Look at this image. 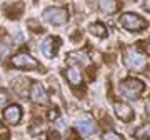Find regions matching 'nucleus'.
Segmentation results:
<instances>
[{
  "instance_id": "nucleus-1",
  "label": "nucleus",
  "mask_w": 150,
  "mask_h": 140,
  "mask_svg": "<svg viewBox=\"0 0 150 140\" xmlns=\"http://www.w3.org/2000/svg\"><path fill=\"white\" fill-rule=\"evenodd\" d=\"M123 64L130 70H142L147 65V55L142 50H139L137 47H130L123 54Z\"/></svg>"
},
{
  "instance_id": "nucleus-2",
  "label": "nucleus",
  "mask_w": 150,
  "mask_h": 140,
  "mask_svg": "<svg viewBox=\"0 0 150 140\" xmlns=\"http://www.w3.org/2000/svg\"><path fill=\"white\" fill-rule=\"evenodd\" d=\"M145 85L144 82L139 80V78H125V80L120 82L118 85V90L123 97H127L129 100H135V98L140 97V93L144 92Z\"/></svg>"
},
{
  "instance_id": "nucleus-3",
  "label": "nucleus",
  "mask_w": 150,
  "mask_h": 140,
  "mask_svg": "<svg viewBox=\"0 0 150 140\" xmlns=\"http://www.w3.org/2000/svg\"><path fill=\"white\" fill-rule=\"evenodd\" d=\"M42 18L52 25H64L69 20V12H67V8H62V7H48L43 10Z\"/></svg>"
},
{
  "instance_id": "nucleus-4",
  "label": "nucleus",
  "mask_w": 150,
  "mask_h": 140,
  "mask_svg": "<svg viewBox=\"0 0 150 140\" xmlns=\"http://www.w3.org/2000/svg\"><path fill=\"white\" fill-rule=\"evenodd\" d=\"M120 23H122L123 28H127V30H130V32H139V30H144V28L147 27V22H145L140 15L134 13V12L122 13Z\"/></svg>"
},
{
  "instance_id": "nucleus-5",
  "label": "nucleus",
  "mask_w": 150,
  "mask_h": 140,
  "mask_svg": "<svg viewBox=\"0 0 150 140\" xmlns=\"http://www.w3.org/2000/svg\"><path fill=\"white\" fill-rule=\"evenodd\" d=\"M10 65L13 67V69H23V70H32V69H37L38 62L35 59H33L32 55L28 54H23V52H20V54L13 55L10 59Z\"/></svg>"
},
{
  "instance_id": "nucleus-6",
  "label": "nucleus",
  "mask_w": 150,
  "mask_h": 140,
  "mask_svg": "<svg viewBox=\"0 0 150 140\" xmlns=\"http://www.w3.org/2000/svg\"><path fill=\"white\" fill-rule=\"evenodd\" d=\"M30 98H32L33 103H38V105H48V95L43 85L40 82H35L30 85Z\"/></svg>"
},
{
  "instance_id": "nucleus-7",
  "label": "nucleus",
  "mask_w": 150,
  "mask_h": 140,
  "mask_svg": "<svg viewBox=\"0 0 150 140\" xmlns=\"http://www.w3.org/2000/svg\"><path fill=\"white\" fill-rule=\"evenodd\" d=\"M113 112H115V115H117L122 122H130L132 117H134V110H132V107H130L129 103H123V102H115V105H113Z\"/></svg>"
},
{
  "instance_id": "nucleus-8",
  "label": "nucleus",
  "mask_w": 150,
  "mask_h": 140,
  "mask_svg": "<svg viewBox=\"0 0 150 140\" xmlns=\"http://www.w3.org/2000/svg\"><path fill=\"white\" fill-rule=\"evenodd\" d=\"M75 129L82 135H93L97 132V125L90 117H85V119H80L75 122Z\"/></svg>"
},
{
  "instance_id": "nucleus-9",
  "label": "nucleus",
  "mask_w": 150,
  "mask_h": 140,
  "mask_svg": "<svg viewBox=\"0 0 150 140\" xmlns=\"http://www.w3.org/2000/svg\"><path fill=\"white\" fill-rule=\"evenodd\" d=\"M4 119L7 120V124L10 125H17L22 119V108L18 105H8L4 110Z\"/></svg>"
},
{
  "instance_id": "nucleus-10",
  "label": "nucleus",
  "mask_w": 150,
  "mask_h": 140,
  "mask_svg": "<svg viewBox=\"0 0 150 140\" xmlns=\"http://www.w3.org/2000/svg\"><path fill=\"white\" fill-rule=\"evenodd\" d=\"M65 78L69 80L72 87H80L82 85V72L77 65H72L65 70Z\"/></svg>"
},
{
  "instance_id": "nucleus-11",
  "label": "nucleus",
  "mask_w": 150,
  "mask_h": 140,
  "mask_svg": "<svg viewBox=\"0 0 150 140\" xmlns=\"http://www.w3.org/2000/svg\"><path fill=\"white\" fill-rule=\"evenodd\" d=\"M59 49V38L57 37H47L42 42V52L45 57H54Z\"/></svg>"
},
{
  "instance_id": "nucleus-12",
  "label": "nucleus",
  "mask_w": 150,
  "mask_h": 140,
  "mask_svg": "<svg viewBox=\"0 0 150 140\" xmlns=\"http://www.w3.org/2000/svg\"><path fill=\"white\" fill-rule=\"evenodd\" d=\"M98 5H100V10L107 15H112L115 13V10L118 8V0H98Z\"/></svg>"
},
{
  "instance_id": "nucleus-13",
  "label": "nucleus",
  "mask_w": 150,
  "mask_h": 140,
  "mask_svg": "<svg viewBox=\"0 0 150 140\" xmlns=\"http://www.w3.org/2000/svg\"><path fill=\"white\" fill-rule=\"evenodd\" d=\"M88 30H90L92 35H95V37H102L105 38L108 35L107 28H105V25L103 23H100V22H95V23H92L90 27H88Z\"/></svg>"
},
{
  "instance_id": "nucleus-14",
  "label": "nucleus",
  "mask_w": 150,
  "mask_h": 140,
  "mask_svg": "<svg viewBox=\"0 0 150 140\" xmlns=\"http://www.w3.org/2000/svg\"><path fill=\"white\" fill-rule=\"evenodd\" d=\"M69 60H74L75 64H82V65H88L90 64V57L85 52H74L69 55Z\"/></svg>"
},
{
  "instance_id": "nucleus-15",
  "label": "nucleus",
  "mask_w": 150,
  "mask_h": 140,
  "mask_svg": "<svg viewBox=\"0 0 150 140\" xmlns=\"http://www.w3.org/2000/svg\"><path fill=\"white\" fill-rule=\"evenodd\" d=\"M23 10V4H15V5H8L5 8V15L10 17V18H17L18 13H22Z\"/></svg>"
},
{
  "instance_id": "nucleus-16",
  "label": "nucleus",
  "mask_w": 150,
  "mask_h": 140,
  "mask_svg": "<svg viewBox=\"0 0 150 140\" xmlns=\"http://www.w3.org/2000/svg\"><path fill=\"white\" fill-rule=\"evenodd\" d=\"M135 137H137V139L150 140V122H149V124H145V125H142L140 129L135 130Z\"/></svg>"
},
{
  "instance_id": "nucleus-17",
  "label": "nucleus",
  "mask_w": 150,
  "mask_h": 140,
  "mask_svg": "<svg viewBox=\"0 0 150 140\" xmlns=\"http://www.w3.org/2000/svg\"><path fill=\"white\" fill-rule=\"evenodd\" d=\"M10 54V43L8 42H0V59H4Z\"/></svg>"
},
{
  "instance_id": "nucleus-18",
  "label": "nucleus",
  "mask_w": 150,
  "mask_h": 140,
  "mask_svg": "<svg viewBox=\"0 0 150 140\" xmlns=\"http://www.w3.org/2000/svg\"><path fill=\"white\" fill-rule=\"evenodd\" d=\"M103 140H123V139L117 134V132L108 130V132H105V134H103Z\"/></svg>"
},
{
  "instance_id": "nucleus-19",
  "label": "nucleus",
  "mask_w": 150,
  "mask_h": 140,
  "mask_svg": "<svg viewBox=\"0 0 150 140\" xmlns=\"http://www.w3.org/2000/svg\"><path fill=\"white\" fill-rule=\"evenodd\" d=\"M28 25H30V30H33V32H37V33L43 32V28H40V25H38V23H35L33 20H28Z\"/></svg>"
},
{
  "instance_id": "nucleus-20",
  "label": "nucleus",
  "mask_w": 150,
  "mask_h": 140,
  "mask_svg": "<svg viewBox=\"0 0 150 140\" xmlns=\"http://www.w3.org/2000/svg\"><path fill=\"white\" fill-rule=\"evenodd\" d=\"M5 102H7V93L0 90V107H4V103Z\"/></svg>"
},
{
  "instance_id": "nucleus-21",
  "label": "nucleus",
  "mask_w": 150,
  "mask_h": 140,
  "mask_svg": "<svg viewBox=\"0 0 150 140\" xmlns=\"http://www.w3.org/2000/svg\"><path fill=\"white\" fill-rule=\"evenodd\" d=\"M144 8H145V10H149V12H150V0H147V2L144 4Z\"/></svg>"
},
{
  "instance_id": "nucleus-22",
  "label": "nucleus",
  "mask_w": 150,
  "mask_h": 140,
  "mask_svg": "<svg viewBox=\"0 0 150 140\" xmlns=\"http://www.w3.org/2000/svg\"><path fill=\"white\" fill-rule=\"evenodd\" d=\"M147 112L150 113V100H149V102H147Z\"/></svg>"
},
{
  "instance_id": "nucleus-23",
  "label": "nucleus",
  "mask_w": 150,
  "mask_h": 140,
  "mask_svg": "<svg viewBox=\"0 0 150 140\" xmlns=\"http://www.w3.org/2000/svg\"><path fill=\"white\" fill-rule=\"evenodd\" d=\"M147 54H150V43H149V47H147Z\"/></svg>"
},
{
  "instance_id": "nucleus-24",
  "label": "nucleus",
  "mask_w": 150,
  "mask_h": 140,
  "mask_svg": "<svg viewBox=\"0 0 150 140\" xmlns=\"http://www.w3.org/2000/svg\"><path fill=\"white\" fill-rule=\"evenodd\" d=\"M0 130H2V124H0Z\"/></svg>"
}]
</instances>
